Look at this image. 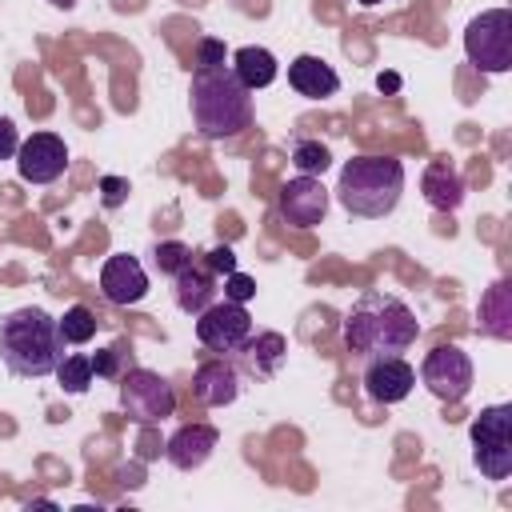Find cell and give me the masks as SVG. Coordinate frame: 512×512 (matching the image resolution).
<instances>
[{
    "instance_id": "6da1fadb",
    "label": "cell",
    "mask_w": 512,
    "mask_h": 512,
    "mask_svg": "<svg viewBox=\"0 0 512 512\" xmlns=\"http://www.w3.org/2000/svg\"><path fill=\"white\" fill-rule=\"evenodd\" d=\"M420 320L392 292H364L344 316V344L356 356H400L416 344Z\"/></svg>"
},
{
    "instance_id": "7a4b0ae2",
    "label": "cell",
    "mask_w": 512,
    "mask_h": 512,
    "mask_svg": "<svg viewBox=\"0 0 512 512\" xmlns=\"http://www.w3.org/2000/svg\"><path fill=\"white\" fill-rule=\"evenodd\" d=\"M0 360L12 376L40 380L64 360V336L44 308H16L0 320Z\"/></svg>"
},
{
    "instance_id": "3957f363",
    "label": "cell",
    "mask_w": 512,
    "mask_h": 512,
    "mask_svg": "<svg viewBox=\"0 0 512 512\" xmlns=\"http://www.w3.org/2000/svg\"><path fill=\"white\" fill-rule=\"evenodd\" d=\"M188 108L192 124L208 140L240 136L252 124V92L232 76L228 64L220 68H196L188 84Z\"/></svg>"
},
{
    "instance_id": "277c9868",
    "label": "cell",
    "mask_w": 512,
    "mask_h": 512,
    "mask_svg": "<svg viewBox=\"0 0 512 512\" xmlns=\"http://www.w3.org/2000/svg\"><path fill=\"white\" fill-rule=\"evenodd\" d=\"M404 192V164L396 156H352L340 168L336 200L348 216L380 220L400 204Z\"/></svg>"
},
{
    "instance_id": "5b68a950",
    "label": "cell",
    "mask_w": 512,
    "mask_h": 512,
    "mask_svg": "<svg viewBox=\"0 0 512 512\" xmlns=\"http://www.w3.org/2000/svg\"><path fill=\"white\" fill-rule=\"evenodd\" d=\"M468 436H472V464L480 468V476L508 480L512 476V408L508 404L484 408L472 420Z\"/></svg>"
},
{
    "instance_id": "8992f818",
    "label": "cell",
    "mask_w": 512,
    "mask_h": 512,
    "mask_svg": "<svg viewBox=\"0 0 512 512\" xmlns=\"http://www.w3.org/2000/svg\"><path fill=\"white\" fill-rule=\"evenodd\" d=\"M464 52L488 76L508 72L512 68V12L508 8H488V12L472 16L468 28H464Z\"/></svg>"
},
{
    "instance_id": "52a82bcc",
    "label": "cell",
    "mask_w": 512,
    "mask_h": 512,
    "mask_svg": "<svg viewBox=\"0 0 512 512\" xmlns=\"http://www.w3.org/2000/svg\"><path fill=\"white\" fill-rule=\"evenodd\" d=\"M120 408H124V416L132 424L152 428V424H160V420H168L176 412V392L160 372L128 368L120 376Z\"/></svg>"
},
{
    "instance_id": "ba28073f",
    "label": "cell",
    "mask_w": 512,
    "mask_h": 512,
    "mask_svg": "<svg viewBox=\"0 0 512 512\" xmlns=\"http://www.w3.org/2000/svg\"><path fill=\"white\" fill-rule=\"evenodd\" d=\"M420 380H424V388H428L436 400H444V404H460V400L472 392V360H468L464 348H456V344H440V348H432V352L424 356V364H420Z\"/></svg>"
},
{
    "instance_id": "9c48e42d",
    "label": "cell",
    "mask_w": 512,
    "mask_h": 512,
    "mask_svg": "<svg viewBox=\"0 0 512 512\" xmlns=\"http://www.w3.org/2000/svg\"><path fill=\"white\" fill-rule=\"evenodd\" d=\"M252 336V316L236 300H212L196 316V340L208 352H240V344Z\"/></svg>"
},
{
    "instance_id": "30bf717a",
    "label": "cell",
    "mask_w": 512,
    "mask_h": 512,
    "mask_svg": "<svg viewBox=\"0 0 512 512\" xmlns=\"http://www.w3.org/2000/svg\"><path fill=\"white\" fill-rule=\"evenodd\" d=\"M68 168V148L56 132H32L28 140H20L16 148V172L28 184H52L60 180Z\"/></svg>"
},
{
    "instance_id": "8fae6325",
    "label": "cell",
    "mask_w": 512,
    "mask_h": 512,
    "mask_svg": "<svg viewBox=\"0 0 512 512\" xmlns=\"http://www.w3.org/2000/svg\"><path fill=\"white\" fill-rule=\"evenodd\" d=\"M280 216L292 228H316L328 216V188L320 176H296L280 188Z\"/></svg>"
},
{
    "instance_id": "7c38bea8",
    "label": "cell",
    "mask_w": 512,
    "mask_h": 512,
    "mask_svg": "<svg viewBox=\"0 0 512 512\" xmlns=\"http://www.w3.org/2000/svg\"><path fill=\"white\" fill-rule=\"evenodd\" d=\"M100 292H104V300L116 304V308L140 304V300L148 296V272L140 268L136 256L116 252V256H108L104 268H100Z\"/></svg>"
},
{
    "instance_id": "4fadbf2b",
    "label": "cell",
    "mask_w": 512,
    "mask_h": 512,
    "mask_svg": "<svg viewBox=\"0 0 512 512\" xmlns=\"http://www.w3.org/2000/svg\"><path fill=\"white\" fill-rule=\"evenodd\" d=\"M416 388V368L404 356H372L364 368V392L376 404H400Z\"/></svg>"
},
{
    "instance_id": "5bb4252c",
    "label": "cell",
    "mask_w": 512,
    "mask_h": 512,
    "mask_svg": "<svg viewBox=\"0 0 512 512\" xmlns=\"http://www.w3.org/2000/svg\"><path fill=\"white\" fill-rule=\"evenodd\" d=\"M216 444H220V432H216L212 424H180V428L168 436L164 456H168L172 468L196 472L200 464H208V456L216 452Z\"/></svg>"
},
{
    "instance_id": "9a60e30c",
    "label": "cell",
    "mask_w": 512,
    "mask_h": 512,
    "mask_svg": "<svg viewBox=\"0 0 512 512\" xmlns=\"http://www.w3.org/2000/svg\"><path fill=\"white\" fill-rule=\"evenodd\" d=\"M192 392H196L200 404L224 408V404H232L240 396V376L224 356H212L192 372Z\"/></svg>"
},
{
    "instance_id": "2e32d148",
    "label": "cell",
    "mask_w": 512,
    "mask_h": 512,
    "mask_svg": "<svg viewBox=\"0 0 512 512\" xmlns=\"http://www.w3.org/2000/svg\"><path fill=\"white\" fill-rule=\"evenodd\" d=\"M420 192L436 212H456L464 204L468 188H464V176H460V168L452 160H432L424 168V176H420Z\"/></svg>"
},
{
    "instance_id": "e0dca14e",
    "label": "cell",
    "mask_w": 512,
    "mask_h": 512,
    "mask_svg": "<svg viewBox=\"0 0 512 512\" xmlns=\"http://www.w3.org/2000/svg\"><path fill=\"white\" fill-rule=\"evenodd\" d=\"M240 360H244V372L256 376V380H272L284 360H288V340L280 332H256L240 344Z\"/></svg>"
},
{
    "instance_id": "ac0fdd59",
    "label": "cell",
    "mask_w": 512,
    "mask_h": 512,
    "mask_svg": "<svg viewBox=\"0 0 512 512\" xmlns=\"http://www.w3.org/2000/svg\"><path fill=\"white\" fill-rule=\"evenodd\" d=\"M288 84H292L300 96H308V100H324V96H336V92H340L336 68H332L328 60H320V56H308V52L288 64Z\"/></svg>"
},
{
    "instance_id": "d6986e66",
    "label": "cell",
    "mask_w": 512,
    "mask_h": 512,
    "mask_svg": "<svg viewBox=\"0 0 512 512\" xmlns=\"http://www.w3.org/2000/svg\"><path fill=\"white\" fill-rule=\"evenodd\" d=\"M476 328L492 340H512V284L496 280L484 288L480 308H476Z\"/></svg>"
},
{
    "instance_id": "ffe728a7",
    "label": "cell",
    "mask_w": 512,
    "mask_h": 512,
    "mask_svg": "<svg viewBox=\"0 0 512 512\" xmlns=\"http://www.w3.org/2000/svg\"><path fill=\"white\" fill-rule=\"evenodd\" d=\"M216 272L204 264H184L172 280H176V288H172V296H176V308L180 312H188V316H200L212 300H216V280H212Z\"/></svg>"
},
{
    "instance_id": "44dd1931",
    "label": "cell",
    "mask_w": 512,
    "mask_h": 512,
    "mask_svg": "<svg viewBox=\"0 0 512 512\" xmlns=\"http://www.w3.org/2000/svg\"><path fill=\"white\" fill-rule=\"evenodd\" d=\"M232 76L248 88V92H256V88H268L276 76H280V64H276V56L268 52V48H260V44H244V48H236L232 52Z\"/></svg>"
},
{
    "instance_id": "7402d4cb",
    "label": "cell",
    "mask_w": 512,
    "mask_h": 512,
    "mask_svg": "<svg viewBox=\"0 0 512 512\" xmlns=\"http://www.w3.org/2000/svg\"><path fill=\"white\" fill-rule=\"evenodd\" d=\"M96 312L88 308V304H72V308H64V316L56 320V328H60V336H64V344H88L92 336H96Z\"/></svg>"
},
{
    "instance_id": "603a6c76",
    "label": "cell",
    "mask_w": 512,
    "mask_h": 512,
    "mask_svg": "<svg viewBox=\"0 0 512 512\" xmlns=\"http://www.w3.org/2000/svg\"><path fill=\"white\" fill-rule=\"evenodd\" d=\"M52 376L60 380V388H64L68 396H80V392H88V384H92V356L72 352V356H64V360L56 364Z\"/></svg>"
},
{
    "instance_id": "cb8c5ba5",
    "label": "cell",
    "mask_w": 512,
    "mask_h": 512,
    "mask_svg": "<svg viewBox=\"0 0 512 512\" xmlns=\"http://www.w3.org/2000/svg\"><path fill=\"white\" fill-rule=\"evenodd\" d=\"M292 164H296L300 176H324L328 164H332V152L320 140H296L292 144Z\"/></svg>"
},
{
    "instance_id": "d4e9b609",
    "label": "cell",
    "mask_w": 512,
    "mask_h": 512,
    "mask_svg": "<svg viewBox=\"0 0 512 512\" xmlns=\"http://www.w3.org/2000/svg\"><path fill=\"white\" fill-rule=\"evenodd\" d=\"M152 264H156V272L176 276L184 264H192V248L180 244V240H160V244L152 248Z\"/></svg>"
},
{
    "instance_id": "484cf974",
    "label": "cell",
    "mask_w": 512,
    "mask_h": 512,
    "mask_svg": "<svg viewBox=\"0 0 512 512\" xmlns=\"http://www.w3.org/2000/svg\"><path fill=\"white\" fill-rule=\"evenodd\" d=\"M224 56H228L224 40H216V36H200L196 40V68H220Z\"/></svg>"
},
{
    "instance_id": "4316f807",
    "label": "cell",
    "mask_w": 512,
    "mask_h": 512,
    "mask_svg": "<svg viewBox=\"0 0 512 512\" xmlns=\"http://www.w3.org/2000/svg\"><path fill=\"white\" fill-rule=\"evenodd\" d=\"M252 296H256V280H252V276H244L240 268L224 276V300H236V304H248Z\"/></svg>"
},
{
    "instance_id": "83f0119b",
    "label": "cell",
    "mask_w": 512,
    "mask_h": 512,
    "mask_svg": "<svg viewBox=\"0 0 512 512\" xmlns=\"http://www.w3.org/2000/svg\"><path fill=\"white\" fill-rule=\"evenodd\" d=\"M120 356H124V344H116V348H100V352L92 356V376H104V380L124 376V372H120Z\"/></svg>"
},
{
    "instance_id": "f1b7e54d",
    "label": "cell",
    "mask_w": 512,
    "mask_h": 512,
    "mask_svg": "<svg viewBox=\"0 0 512 512\" xmlns=\"http://www.w3.org/2000/svg\"><path fill=\"white\" fill-rule=\"evenodd\" d=\"M128 180L124 176H100V204L104 208H120L124 200H128Z\"/></svg>"
},
{
    "instance_id": "f546056e",
    "label": "cell",
    "mask_w": 512,
    "mask_h": 512,
    "mask_svg": "<svg viewBox=\"0 0 512 512\" xmlns=\"http://www.w3.org/2000/svg\"><path fill=\"white\" fill-rule=\"evenodd\" d=\"M204 264H208L216 276H228V272H236V252H232L228 244H216V248L204 252Z\"/></svg>"
},
{
    "instance_id": "4dcf8cb0",
    "label": "cell",
    "mask_w": 512,
    "mask_h": 512,
    "mask_svg": "<svg viewBox=\"0 0 512 512\" xmlns=\"http://www.w3.org/2000/svg\"><path fill=\"white\" fill-rule=\"evenodd\" d=\"M16 148H20V132H16V124L8 116H0V160H12Z\"/></svg>"
},
{
    "instance_id": "1f68e13d",
    "label": "cell",
    "mask_w": 512,
    "mask_h": 512,
    "mask_svg": "<svg viewBox=\"0 0 512 512\" xmlns=\"http://www.w3.org/2000/svg\"><path fill=\"white\" fill-rule=\"evenodd\" d=\"M376 84H380V92H396V88H400V76H396V72H380Z\"/></svg>"
},
{
    "instance_id": "d6a6232c",
    "label": "cell",
    "mask_w": 512,
    "mask_h": 512,
    "mask_svg": "<svg viewBox=\"0 0 512 512\" xmlns=\"http://www.w3.org/2000/svg\"><path fill=\"white\" fill-rule=\"evenodd\" d=\"M48 4H56V8H76V0H48Z\"/></svg>"
},
{
    "instance_id": "836d02e7",
    "label": "cell",
    "mask_w": 512,
    "mask_h": 512,
    "mask_svg": "<svg viewBox=\"0 0 512 512\" xmlns=\"http://www.w3.org/2000/svg\"><path fill=\"white\" fill-rule=\"evenodd\" d=\"M364 8H376V4H388V0H360Z\"/></svg>"
}]
</instances>
